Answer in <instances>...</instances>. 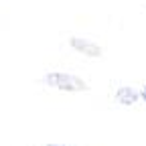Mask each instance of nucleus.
Returning <instances> with one entry per match:
<instances>
[{
    "label": "nucleus",
    "instance_id": "5",
    "mask_svg": "<svg viewBox=\"0 0 146 146\" xmlns=\"http://www.w3.org/2000/svg\"><path fill=\"white\" fill-rule=\"evenodd\" d=\"M47 146H69V144H47Z\"/></svg>",
    "mask_w": 146,
    "mask_h": 146
},
{
    "label": "nucleus",
    "instance_id": "4",
    "mask_svg": "<svg viewBox=\"0 0 146 146\" xmlns=\"http://www.w3.org/2000/svg\"><path fill=\"white\" fill-rule=\"evenodd\" d=\"M140 100H144L146 102V85L142 87V91H140Z\"/></svg>",
    "mask_w": 146,
    "mask_h": 146
},
{
    "label": "nucleus",
    "instance_id": "1",
    "mask_svg": "<svg viewBox=\"0 0 146 146\" xmlns=\"http://www.w3.org/2000/svg\"><path fill=\"white\" fill-rule=\"evenodd\" d=\"M43 83L49 87H55L59 91H87V83L71 73H63V71H51L43 77Z\"/></svg>",
    "mask_w": 146,
    "mask_h": 146
},
{
    "label": "nucleus",
    "instance_id": "3",
    "mask_svg": "<svg viewBox=\"0 0 146 146\" xmlns=\"http://www.w3.org/2000/svg\"><path fill=\"white\" fill-rule=\"evenodd\" d=\"M116 100H118V104H122V106H132V104H136V102L140 100V94H138V91H134L132 87L124 85V87H120V89L116 91Z\"/></svg>",
    "mask_w": 146,
    "mask_h": 146
},
{
    "label": "nucleus",
    "instance_id": "2",
    "mask_svg": "<svg viewBox=\"0 0 146 146\" xmlns=\"http://www.w3.org/2000/svg\"><path fill=\"white\" fill-rule=\"evenodd\" d=\"M71 49L73 51H77L81 55H85V57H102L104 55V49L96 43H91L87 39H79V36H71V41H69Z\"/></svg>",
    "mask_w": 146,
    "mask_h": 146
}]
</instances>
